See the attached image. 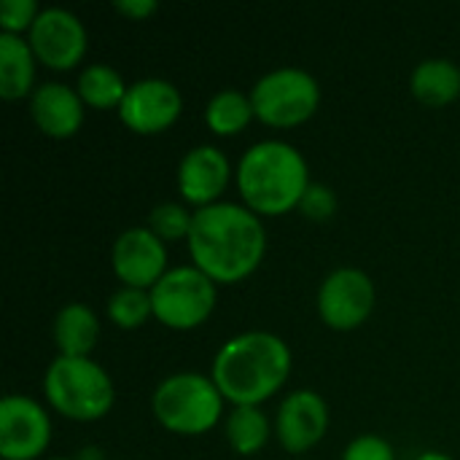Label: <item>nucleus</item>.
<instances>
[{
    "instance_id": "1",
    "label": "nucleus",
    "mask_w": 460,
    "mask_h": 460,
    "mask_svg": "<svg viewBox=\"0 0 460 460\" xmlns=\"http://www.w3.org/2000/svg\"><path fill=\"white\" fill-rule=\"evenodd\" d=\"M189 253L213 283H237L248 278L264 259L267 232L245 205L213 202L194 210L189 232Z\"/></svg>"
},
{
    "instance_id": "2",
    "label": "nucleus",
    "mask_w": 460,
    "mask_h": 460,
    "mask_svg": "<svg viewBox=\"0 0 460 460\" xmlns=\"http://www.w3.org/2000/svg\"><path fill=\"white\" fill-rule=\"evenodd\" d=\"M291 372V350L272 332H243L226 340L213 358V383L237 404L259 407Z\"/></svg>"
},
{
    "instance_id": "3",
    "label": "nucleus",
    "mask_w": 460,
    "mask_h": 460,
    "mask_svg": "<svg viewBox=\"0 0 460 460\" xmlns=\"http://www.w3.org/2000/svg\"><path fill=\"white\" fill-rule=\"evenodd\" d=\"M307 186V162L286 140H259L240 156L237 189L253 213H288L299 208Z\"/></svg>"
},
{
    "instance_id": "4",
    "label": "nucleus",
    "mask_w": 460,
    "mask_h": 460,
    "mask_svg": "<svg viewBox=\"0 0 460 460\" xmlns=\"http://www.w3.org/2000/svg\"><path fill=\"white\" fill-rule=\"evenodd\" d=\"M43 394L73 420H97L113 407V383L89 356H57L43 375Z\"/></svg>"
},
{
    "instance_id": "5",
    "label": "nucleus",
    "mask_w": 460,
    "mask_h": 460,
    "mask_svg": "<svg viewBox=\"0 0 460 460\" xmlns=\"http://www.w3.org/2000/svg\"><path fill=\"white\" fill-rule=\"evenodd\" d=\"M151 410L172 434H205L221 418L224 394L213 377L199 372H175L154 388Z\"/></svg>"
},
{
    "instance_id": "6",
    "label": "nucleus",
    "mask_w": 460,
    "mask_h": 460,
    "mask_svg": "<svg viewBox=\"0 0 460 460\" xmlns=\"http://www.w3.org/2000/svg\"><path fill=\"white\" fill-rule=\"evenodd\" d=\"M253 113L272 127H296L307 121L318 102L321 86L313 73L286 65L264 73L251 89Z\"/></svg>"
},
{
    "instance_id": "7",
    "label": "nucleus",
    "mask_w": 460,
    "mask_h": 460,
    "mask_svg": "<svg viewBox=\"0 0 460 460\" xmlns=\"http://www.w3.org/2000/svg\"><path fill=\"white\" fill-rule=\"evenodd\" d=\"M154 315L170 329H194L216 307V283L194 264L172 267L151 288Z\"/></svg>"
},
{
    "instance_id": "8",
    "label": "nucleus",
    "mask_w": 460,
    "mask_h": 460,
    "mask_svg": "<svg viewBox=\"0 0 460 460\" xmlns=\"http://www.w3.org/2000/svg\"><path fill=\"white\" fill-rule=\"evenodd\" d=\"M375 307V283L358 267H340L318 288V313L323 323L340 332L361 326Z\"/></svg>"
},
{
    "instance_id": "9",
    "label": "nucleus",
    "mask_w": 460,
    "mask_h": 460,
    "mask_svg": "<svg viewBox=\"0 0 460 460\" xmlns=\"http://www.w3.org/2000/svg\"><path fill=\"white\" fill-rule=\"evenodd\" d=\"M51 442V420L46 410L30 399L11 394L0 402V456L5 460H35Z\"/></svg>"
},
{
    "instance_id": "10",
    "label": "nucleus",
    "mask_w": 460,
    "mask_h": 460,
    "mask_svg": "<svg viewBox=\"0 0 460 460\" xmlns=\"http://www.w3.org/2000/svg\"><path fill=\"white\" fill-rule=\"evenodd\" d=\"M30 46L43 65L54 70H67L78 65L86 54V27L73 11L62 5H49L30 27Z\"/></svg>"
},
{
    "instance_id": "11",
    "label": "nucleus",
    "mask_w": 460,
    "mask_h": 460,
    "mask_svg": "<svg viewBox=\"0 0 460 460\" xmlns=\"http://www.w3.org/2000/svg\"><path fill=\"white\" fill-rule=\"evenodd\" d=\"M183 108V97L178 86L167 78H140L129 84L121 105L119 119L137 135H154L167 129Z\"/></svg>"
},
{
    "instance_id": "12",
    "label": "nucleus",
    "mask_w": 460,
    "mask_h": 460,
    "mask_svg": "<svg viewBox=\"0 0 460 460\" xmlns=\"http://www.w3.org/2000/svg\"><path fill=\"white\" fill-rule=\"evenodd\" d=\"M111 261L124 286L148 291L167 272V248L164 240L156 237L148 226H132L116 237Z\"/></svg>"
},
{
    "instance_id": "13",
    "label": "nucleus",
    "mask_w": 460,
    "mask_h": 460,
    "mask_svg": "<svg viewBox=\"0 0 460 460\" xmlns=\"http://www.w3.org/2000/svg\"><path fill=\"white\" fill-rule=\"evenodd\" d=\"M329 429V407L318 391H291L278 410L275 434L288 453H305L315 447Z\"/></svg>"
},
{
    "instance_id": "14",
    "label": "nucleus",
    "mask_w": 460,
    "mask_h": 460,
    "mask_svg": "<svg viewBox=\"0 0 460 460\" xmlns=\"http://www.w3.org/2000/svg\"><path fill=\"white\" fill-rule=\"evenodd\" d=\"M229 159L216 146H197L186 151L178 164V189L186 202L208 208L218 202V194L229 183Z\"/></svg>"
},
{
    "instance_id": "15",
    "label": "nucleus",
    "mask_w": 460,
    "mask_h": 460,
    "mask_svg": "<svg viewBox=\"0 0 460 460\" xmlns=\"http://www.w3.org/2000/svg\"><path fill=\"white\" fill-rule=\"evenodd\" d=\"M30 113L40 132L51 137H70L84 124V100L78 89L59 81H46L32 89Z\"/></svg>"
},
{
    "instance_id": "16",
    "label": "nucleus",
    "mask_w": 460,
    "mask_h": 460,
    "mask_svg": "<svg viewBox=\"0 0 460 460\" xmlns=\"http://www.w3.org/2000/svg\"><path fill=\"white\" fill-rule=\"evenodd\" d=\"M35 59L30 40L13 32H0V94L5 100L24 97L32 89Z\"/></svg>"
},
{
    "instance_id": "17",
    "label": "nucleus",
    "mask_w": 460,
    "mask_h": 460,
    "mask_svg": "<svg viewBox=\"0 0 460 460\" xmlns=\"http://www.w3.org/2000/svg\"><path fill=\"white\" fill-rule=\"evenodd\" d=\"M410 86L420 102L431 108H442L460 94V67L445 57L423 59L420 65H415L410 75Z\"/></svg>"
},
{
    "instance_id": "18",
    "label": "nucleus",
    "mask_w": 460,
    "mask_h": 460,
    "mask_svg": "<svg viewBox=\"0 0 460 460\" xmlns=\"http://www.w3.org/2000/svg\"><path fill=\"white\" fill-rule=\"evenodd\" d=\"M100 323L97 315L81 305L70 302L65 305L54 318V342L59 348V356H89L97 345Z\"/></svg>"
},
{
    "instance_id": "19",
    "label": "nucleus",
    "mask_w": 460,
    "mask_h": 460,
    "mask_svg": "<svg viewBox=\"0 0 460 460\" xmlns=\"http://www.w3.org/2000/svg\"><path fill=\"white\" fill-rule=\"evenodd\" d=\"M127 84L121 78V73L105 62H94L86 65L78 75V94L84 100V105H92L97 111L105 108H119L124 94H127Z\"/></svg>"
},
{
    "instance_id": "20",
    "label": "nucleus",
    "mask_w": 460,
    "mask_h": 460,
    "mask_svg": "<svg viewBox=\"0 0 460 460\" xmlns=\"http://www.w3.org/2000/svg\"><path fill=\"white\" fill-rule=\"evenodd\" d=\"M253 102L251 94H243L237 89H221L208 100L205 121L216 135H234L248 127L253 119Z\"/></svg>"
},
{
    "instance_id": "21",
    "label": "nucleus",
    "mask_w": 460,
    "mask_h": 460,
    "mask_svg": "<svg viewBox=\"0 0 460 460\" xmlns=\"http://www.w3.org/2000/svg\"><path fill=\"white\" fill-rule=\"evenodd\" d=\"M226 439L234 453L253 456L270 439V420L253 404H237L226 418Z\"/></svg>"
},
{
    "instance_id": "22",
    "label": "nucleus",
    "mask_w": 460,
    "mask_h": 460,
    "mask_svg": "<svg viewBox=\"0 0 460 460\" xmlns=\"http://www.w3.org/2000/svg\"><path fill=\"white\" fill-rule=\"evenodd\" d=\"M148 315H154V305H151V291L146 288L121 286L108 299V318L119 329H137L146 323Z\"/></svg>"
},
{
    "instance_id": "23",
    "label": "nucleus",
    "mask_w": 460,
    "mask_h": 460,
    "mask_svg": "<svg viewBox=\"0 0 460 460\" xmlns=\"http://www.w3.org/2000/svg\"><path fill=\"white\" fill-rule=\"evenodd\" d=\"M191 221H194V213H189L183 205H178V202H162V205H156L151 210L148 229L156 237H162V240H181V237H189Z\"/></svg>"
},
{
    "instance_id": "24",
    "label": "nucleus",
    "mask_w": 460,
    "mask_h": 460,
    "mask_svg": "<svg viewBox=\"0 0 460 460\" xmlns=\"http://www.w3.org/2000/svg\"><path fill=\"white\" fill-rule=\"evenodd\" d=\"M299 210L313 221H329L337 213V194L323 183H310L299 202Z\"/></svg>"
},
{
    "instance_id": "25",
    "label": "nucleus",
    "mask_w": 460,
    "mask_h": 460,
    "mask_svg": "<svg viewBox=\"0 0 460 460\" xmlns=\"http://www.w3.org/2000/svg\"><path fill=\"white\" fill-rule=\"evenodd\" d=\"M40 8L35 0H3L0 5V24L3 32H13L19 35L22 30L32 27V22L38 19Z\"/></svg>"
},
{
    "instance_id": "26",
    "label": "nucleus",
    "mask_w": 460,
    "mask_h": 460,
    "mask_svg": "<svg viewBox=\"0 0 460 460\" xmlns=\"http://www.w3.org/2000/svg\"><path fill=\"white\" fill-rule=\"evenodd\" d=\"M342 460H396L394 458V447L388 445V439L377 437V434H361L356 437L345 453Z\"/></svg>"
},
{
    "instance_id": "27",
    "label": "nucleus",
    "mask_w": 460,
    "mask_h": 460,
    "mask_svg": "<svg viewBox=\"0 0 460 460\" xmlns=\"http://www.w3.org/2000/svg\"><path fill=\"white\" fill-rule=\"evenodd\" d=\"M116 8L132 19H143L156 11V0H116Z\"/></svg>"
},
{
    "instance_id": "28",
    "label": "nucleus",
    "mask_w": 460,
    "mask_h": 460,
    "mask_svg": "<svg viewBox=\"0 0 460 460\" xmlns=\"http://www.w3.org/2000/svg\"><path fill=\"white\" fill-rule=\"evenodd\" d=\"M415 460H453L450 456H445V453H439V450H426V453H420Z\"/></svg>"
},
{
    "instance_id": "29",
    "label": "nucleus",
    "mask_w": 460,
    "mask_h": 460,
    "mask_svg": "<svg viewBox=\"0 0 460 460\" xmlns=\"http://www.w3.org/2000/svg\"><path fill=\"white\" fill-rule=\"evenodd\" d=\"M46 460H75V458H46Z\"/></svg>"
}]
</instances>
